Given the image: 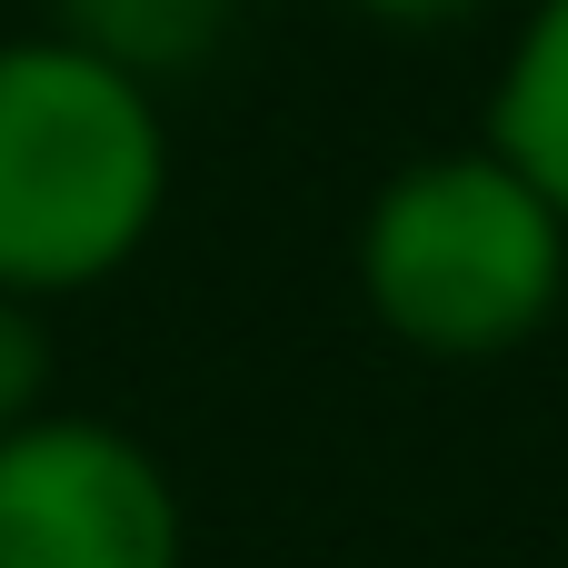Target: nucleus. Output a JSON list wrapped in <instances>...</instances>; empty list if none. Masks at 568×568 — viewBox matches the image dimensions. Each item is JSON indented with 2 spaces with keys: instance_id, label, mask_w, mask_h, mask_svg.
<instances>
[{
  "instance_id": "f257e3e1",
  "label": "nucleus",
  "mask_w": 568,
  "mask_h": 568,
  "mask_svg": "<svg viewBox=\"0 0 568 568\" xmlns=\"http://www.w3.org/2000/svg\"><path fill=\"white\" fill-rule=\"evenodd\" d=\"M170 100L100 50L40 30L0 40V290L90 300L170 220Z\"/></svg>"
},
{
  "instance_id": "f03ea898",
  "label": "nucleus",
  "mask_w": 568,
  "mask_h": 568,
  "mask_svg": "<svg viewBox=\"0 0 568 568\" xmlns=\"http://www.w3.org/2000/svg\"><path fill=\"white\" fill-rule=\"evenodd\" d=\"M349 280L379 339L479 369L549 339L568 310V220L489 150L449 140L399 160L349 230Z\"/></svg>"
},
{
  "instance_id": "7ed1b4c3",
  "label": "nucleus",
  "mask_w": 568,
  "mask_h": 568,
  "mask_svg": "<svg viewBox=\"0 0 568 568\" xmlns=\"http://www.w3.org/2000/svg\"><path fill=\"white\" fill-rule=\"evenodd\" d=\"M0 568H190V499L140 429L50 399L0 429Z\"/></svg>"
},
{
  "instance_id": "20e7f679",
  "label": "nucleus",
  "mask_w": 568,
  "mask_h": 568,
  "mask_svg": "<svg viewBox=\"0 0 568 568\" xmlns=\"http://www.w3.org/2000/svg\"><path fill=\"white\" fill-rule=\"evenodd\" d=\"M479 140L568 220V0H519L489 60Z\"/></svg>"
},
{
  "instance_id": "39448f33",
  "label": "nucleus",
  "mask_w": 568,
  "mask_h": 568,
  "mask_svg": "<svg viewBox=\"0 0 568 568\" xmlns=\"http://www.w3.org/2000/svg\"><path fill=\"white\" fill-rule=\"evenodd\" d=\"M240 20H250V0H50V30L60 40L100 50L110 70L150 80L160 100L180 80H200L240 40Z\"/></svg>"
},
{
  "instance_id": "423d86ee",
  "label": "nucleus",
  "mask_w": 568,
  "mask_h": 568,
  "mask_svg": "<svg viewBox=\"0 0 568 568\" xmlns=\"http://www.w3.org/2000/svg\"><path fill=\"white\" fill-rule=\"evenodd\" d=\"M50 399H60V339H50V310L0 290V429H20V419L50 409Z\"/></svg>"
},
{
  "instance_id": "0eeeda50",
  "label": "nucleus",
  "mask_w": 568,
  "mask_h": 568,
  "mask_svg": "<svg viewBox=\"0 0 568 568\" xmlns=\"http://www.w3.org/2000/svg\"><path fill=\"white\" fill-rule=\"evenodd\" d=\"M339 10L369 20V30H389V40H449V30L489 20V0H339Z\"/></svg>"
}]
</instances>
